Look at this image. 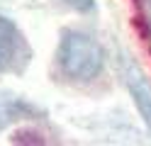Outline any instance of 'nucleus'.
<instances>
[{"mask_svg":"<svg viewBox=\"0 0 151 146\" xmlns=\"http://www.w3.org/2000/svg\"><path fill=\"white\" fill-rule=\"evenodd\" d=\"M61 3L76 12H93L95 10V0H61Z\"/></svg>","mask_w":151,"mask_h":146,"instance_id":"nucleus-5","label":"nucleus"},{"mask_svg":"<svg viewBox=\"0 0 151 146\" xmlns=\"http://www.w3.org/2000/svg\"><path fill=\"white\" fill-rule=\"evenodd\" d=\"M29 46L10 17L0 15V76L3 73H20L29 61Z\"/></svg>","mask_w":151,"mask_h":146,"instance_id":"nucleus-2","label":"nucleus"},{"mask_svg":"<svg viewBox=\"0 0 151 146\" xmlns=\"http://www.w3.org/2000/svg\"><path fill=\"white\" fill-rule=\"evenodd\" d=\"M117 63H119L122 81H124V85H127V90L132 95V100H134L144 124L149 127V132H151V81L146 78V73L132 61V56H127L124 51L119 54Z\"/></svg>","mask_w":151,"mask_h":146,"instance_id":"nucleus-3","label":"nucleus"},{"mask_svg":"<svg viewBox=\"0 0 151 146\" xmlns=\"http://www.w3.org/2000/svg\"><path fill=\"white\" fill-rule=\"evenodd\" d=\"M141 7H144V12H146V22L151 24V0H141Z\"/></svg>","mask_w":151,"mask_h":146,"instance_id":"nucleus-6","label":"nucleus"},{"mask_svg":"<svg viewBox=\"0 0 151 146\" xmlns=\"http://www.w3.org/2000/svg\"><path fill=\"white\" fill-rule=\"evenodd\" d=\"M34 110L27 102H22L20 97H7V100H0V129H5L10 122L22 119V117H29Z\"/></svg>","mask_w":151,"mask_h":146,"instance_id":"nucleus-4","label":"nucleus"},{"mask_svg":"<svg viewBox=\"0 0 151 146\" xmlns=\"http://www.w3.org/2000/svg\"><path fill=\"white\" fill-rule=\"evenodd\" d=\"M107 63L105 46L81 29H63L56 46V68L66 81L90 83L102 76Z\"/></svg>","mask_w":151,"mask_h":146,"instance_id":"nucleus-1","label":"nucleus"}]
</instances>
